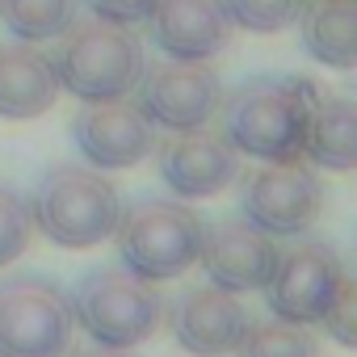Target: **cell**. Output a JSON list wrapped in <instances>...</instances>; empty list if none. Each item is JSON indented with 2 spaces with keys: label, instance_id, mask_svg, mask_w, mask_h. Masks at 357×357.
<instances>
[{
  "label": "cell",
  "instance_id": "3957f363",
  "mask_svg": "<svg viewBox=\"0 0 357 357\" xmlns=\"http://www.w3.org/2000/svg\"><path fill=\"white\" fill-rule=\"evenodd\" d=\"M311 93L315 89L303 80H248L240 93H231L219 105L223 139L261 164L298 160Z\"/></svg>",
  "mask_w": 357,
  "mask_h": 357
},
{
  "label": "cell",
  "instance_id": "277c9868",
  "mask_svg": "<svg viewBox=\"0 0 357 357\" xmlns=\"http://www.w3.org/2000/svg\"><path fill=\"white\" fill-rule=\"evenodd\" d=\"M68 303H72V319L84 328V336L105 349L130 353V349L147 344L164 324V298H160L155 282H143L126 265L84 273Z\"/></svg>",
  "mask_w": 357,
  "mask_h": 357
},
{
  "label": "cell",
  "instance_id": "44dd1931",
  "mask_svg": "<svg viewBox=\"0 0 357 357\" xmlns=\"http://www.w3.org/2000/svg\"><path fill=\"white\" fill-rule=\"evenodd\" d=\"M30 240H34V219H30L26 198L0 185V269L22 261Z\"/></svg>",
  "mask_w": 357,
  "mask_h": 357
},
{
  "label": "cell",
  "instance_id": "e0dca14e",
  "mask_svg": "<svg viewBox=\"0 0 357 357\" xmlns=\"http://www.w3.org/2000/svg\"><path fill=\"white\" fill-rule=\"evenodd\" d=\"M303 47L315 63L349 72L357 63V0H307L303 13Z\"/></svg>",
  "mask_w": 357,
  "mask_h": 357
},
{
  "label": "cell",
  "instance_id": "5bb4252c",
  "mask_svg": "<svg viewBox=\"0 0 357 357\" xmlns=\"http://www.w3.org/2000/svg\"><path fill=\"white\" fill-rule=\"evenodd\" d=\"M172 340L194 357H223L240 344L248 328V311L240 294L219 286H190L172 303Z\"/></svg>",
  "mask_w": 357,
  "mask_h": 357
},
{
  "label": "cell",
  "instance_id": "d6986e66",
  "mask_svg": "<svg viewBox=\"0 0 357 357\" xmlns=\"http://www.w3.org/2000/svg\"><path fill=\"white\" fill-rule=\"evenodd\" d=\"M231 353L236 357H319V344L303 324L273 315V319H248V328Z\"/></svg>",
  "mask_w": 357,
  "mask_h": 357
},
{
  "label": "cell",
  "instance_id": "6da1fadb",
  "mask_svg": "<svg viewBox=\"0 0 357 357\" xmlns=\"http://www.w3.org/2000/svg\"><path fill=\"white\" fill-rule=\"evenodd\" d=\"M26 206L34 227L55 248H72V252L105 244L122 219L118 185L89 164H55L51 172H43Z\"/></svg>",
  "mask_w": 357,
  "mask_h": 357
},
{
  "label": "cell",
  "instance_id": "8992f818",
  "mask_svg": "<svg viewBox=\"0 0 357 357\" xmlns=\"http://www.w3.org/2000/svg\"><path fill=\"white\" fill-rule=\"evenodd\" d=\"M72 332V303L51 278L0 282V357H68Z\"/></svg>",
  "mask_w": 357,
  "mask_h": 357
},
{
  "label": "cell",
  "instance_id": "ba28073f",
  "mask_svg": "<svg viewBox=\"0 0 357 357\" xmlns=\"http://www.w3.org/2000/svg\"><path fill=\"white\" fill-rule=\"evenodd\" d=\"M294 244L278 248V261H273V273L265 282V298H269V311L278 319H290V324H319L328 298L336 294L340 278H344V265H340V252L332 248V240L324 236H290Z\"/></svg>",
  "mask_w": 357,
  "mask_h": 357
},
{
  "label": "cell",
  "instance_id": "4fadbf2b",
  "mask_svg": "<svg viewBox=\"0 0 357 357\" xmlns=\"http://www.w3.org/2000/svg\"><path fill=\"white\" fill-rule=\"evenodd\" d=\"M223 0H151L147 34L168 59H215L231 43Z\"/></svg>",
  "mask_w": 357,
  "mask_h": 357
},
{
  "label": "cell",
  "instance_id": "30bf717a",
  "mask_svg": "<svg viewBox=\"0 0 357 357\" xmlns=\"http://www.w3.org/2000/svg\"><path fill=\"white\" fill-rule=\"evenodd\" d=\"M72 143L97 172H122L143 164L155 151V126L143 118L139 105L126 97L118 101H84V109L72 118Z\"/></svg>",
  "mask_w": 357,
  "mask_h": 357
},
{
  "label": "cell",
  "instance_id": "7402d4cb",
  "mask_svg": "<svg viewBox=\"0 0 357 357\" xmlns=\"http://www.w3.org/2000/svg\"><path fill=\"white\" fill-rule=\"evenodd\" d=\"M319 324H324V336H332L340 349H353V344H357V286H353L349 273L340 278L336 294L328 298Z\"/></svg>",
  "mask_w": 357,
  "mask_h": 357
},
{
  "label": "cell",
  "instance_id": "7c38bea8",
  "mask_svg": "<svg viewBox=\"0 0 357 357\" xmlns=\"http://www.w3.org/2000/svg\"><path fill=\"white\" fill-rule=\"evenodd\" d=\"M273 261H278L273 236L248 219H219V223L202 227L198 265L206 269L211 286H219V290H231V294L265 290Z\"/></svg>",
  "mask_w": 357,
  "mask_h": 357
},
{
  "label": "cell",
  "instance_id": "603a6c76",
  "mask_svg": "<svg viewBox=\"0 0 357 357\" xmlns=\"http://www.w3.org/2000/svg\"><path fill=\"white\" fill-rule=\"evenodd\" d=\"M84 9L97 17V22H114V26H139L147 22V9L151 0H84Z\"/></svg>",
  "mask_w": 357,
  "mask_h": 357
},
{
  "label": "cell",
  "instance_id": "8fae6325",
  "mask_svg": "<svg viewBox=\"0 0 357 357\" xmlns=\"http://www.w3.org/2000/svg\"><path fill=\"white\" fill-rule=\"evenodd\" d=\"M155 168L160 181L181 202H206L240 176V151L206 126L172 130V139H164L155 151Z\"/></svg>",
  "mask_w": 357,
  "mask_h": 357
},
{
  "label": "cell",
  "instance_id": "9c48e42d",
  "mask_svg": "<svg viewBox=\"0 0 357 357\" xmlns=\"http://www.w3.org/2000/svg\"><path fill=\"white\" fill-rule=\"evenodd\" d=\"M139 109L151 126L198 130L223 105V80L206 59H164L139 72Z\"/></svg>",
  "mask_w": 357,
  "mask_h": 357
},
{
  "label": "cell",
  "instance_id": "cb8c5ba5",
  "mask_svg": "<svg viewBox=\"0 0 357 357\" xmlns=\"http://www.w3.org/2000/svg\"><path fill=\"white\" fill-rule=\"evenodd\" d=\"M72 353V349H68ZM72 357H130L126 349H105V344H93V349H76Z\"/></svg>",
  "mask_w": 357,
  "mask_h": 357
},
{
  "label": "cell",
  "instance_id": "ffe728a7",
  "mask_svg": "<svg viewBox=\"0 0 357 357\" xmlns=\"http://www.w3.org/2000/svg\"><path fill=\"white\" fill-rule=\"evenodd\" d=\"M307 0H223L231 26L248 34H282L298 22Z\"/></svg>",
  "mask_w": 357,
  "mask_h": 357
},
{
  "label": "cell",
  "instance_id": "7a4b0ae2",
  "mask_svg": "<svg viewBox=\"0 0 357 357\" xmlns=\"http://www.w3.org/2000/svg\"><path fill=\"white\" fill-rule=\"evenodd\" d=\"M143 43L130 26L114 22H72L59 34V51L51 59L55 80L76 101H118L130 97L143 72Z\"/></svg>",
  "mask_w": 357,
  "mask_h": 357
},
{
  "label": "cell",
  "instance_id": "9a60e30c",
  "mask_svg": "<svg viewBox=\"0 0 357 357\" xmlns=\"http://www.w3.org/2000/svg\"><path fill=\"white\" fill-rule=\"evenodd\" d=\"M59 80L51 59L34 43H5L0 47V118L30 122L55 109L59 101Z\"/></svg>",
  "mask_w": 357,
  "mask_h": 357
},
{
  "label": "cell",
  "instance_id": "ac0fdd59",
  "mask_svg": "<svg viewBox=\"0 0 357 357\" xmlns=\"http://www.w3.org/2000/svg\"><path fill=\"white\" fill-rule=\"evenodd\" d=\"M0 22L17 43H55L76 22V0H0Z\"/></svg>",
  "mask_w": 357,
  "mask_h": 357
},
{
  "label": "cell",
  "instance_id": "2e32d148",
  "mask_svg": "<svg viewBox=\"0 0 357 357\" xmlns=\"http://www.w3.org/2000/svg\"><path fill=\"white\" fill-rule=\"evenodd\" d=\"M303 155L315 168L349 172L357 164V109L340 93H311L307 105V130H303Z\"/></svg>",
  "mask_w": 357,
  "mask_h": 357
},
{
  "label": "cell",
  "instance_id": "5b68a950",
  "mask_svg": "<svg viewBox=\"0 0 357 357\" xmlns=\"http://www.w3.org/2000/svg\"><path fill=\"white\" fill-rule=\"evenodd\" d=\"M202 219L190 211V202L147 198L130 211H122L109 240H118V257L130 273L143 282H176L198 265L202 248Z\"/></svg>",
  "mask_w": 357,
  "mask_h": 357
},
{
  "label": "cell",
  "instance_id": "52a82bcc",
  "mask_svg": "<svg viewBox=\"0 0 357 357\" xmlns=\"http://www.w3.org/2000/svg\"><path fill=\"white\" fill-rule=\"evenodd\" d=\"M240 211L261 231L278 236H303L324 215V185L311 164L303 160H269L244 176Z\"/></svg>",
  "mask_w": 357,
  "mask_h": 357
}]
</instances>
